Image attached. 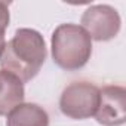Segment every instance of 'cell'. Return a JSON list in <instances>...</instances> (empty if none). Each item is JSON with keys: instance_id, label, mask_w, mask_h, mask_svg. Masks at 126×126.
<instances>
[{"instance_id": "1", "label": "cell", "mask_w": 126, "mask_h": 126, "mask_svg": "<svg viewBox=\"0 0 126 126\" xmlns=\"http://www.w3.org/2000/svg\"><path fill=\"white\" fill-rule=\"evenodd\" d=\"M46 55L45 39L37 30L18 28L3 49L0 67L25 83L39 74L46 61Z\"/></svg>"}, {"instance_id": "2", "label": "cell", "mask_w": 126, "mask_h": 126, "mask_svg": "<svg viewBox=\"0 0 126 126\" xmlns=\"http://www.w3.org/2000/svg\"><path fill=\"white\" fill-rule=\"evenodd\" d=\"M53 62L65 71L83 68L92 55V39L88 31L77 24H61L50 39Z\"/></svg>"}, {"instance_id": "3", "label": "cell", "mask_w": 126, "mask_h": 126, "mask_svg": "<svg viewBox=\"0 0 126 126\" xmlns=\"http://www.w3.org/2000/svg\"><path fill=\"white\" fill-rule=\"evenodd\" d=\"M99 101V88L91 82H73L62 91L59 98L61 113L74 119L85 120L95 116Z\"/></svg>"}, {"instance_id": "4", "label": "cell", "mask_w": 126, "mask_h": 126, "mask_svg": "<svg viewBox=\"0 0 126 126\" xmlns=\"http://www.w3.org/2000/svg\"><path fill=\"white\" fill-rule=\"evenodd\" d=\"M120 15L110 5H92L82 15V27L95 42L114 39L120 31Z\"/></svg>"}, {"instance_id": "5", "label": "cell", "mask_w": 126, "mask_h": 126, "mask_svg": "<svg viewBox=\"0 0 126 126\" xmlns=\"http://www.w3.org/2000/svg\"><path fill=\"white\" fill-rule=\"evenodd\" d=\"M95 120L102 126H122L126 122V89L119 85H107L99 89Z\"/></svg>"}, {"instance_id": "6", "label": "cell", "mask_w": 126, "mask_h": 126, "mask_svg": "<svg viewBox=\"0 0 126 126\" xmlns=\"http://www.w3.org/2000/svg\"><path fill=\"white\" fill-rule=\"evenodd\" d=\"M24 83L12 73L0 68V116H8L24 102Z\"/></svg>"}, {"instance_id": "7", "label": "cell", "mask_w": 126, "mask_h": 126, "mask_svg": "<svg viewBox=\"0 0 126 126\" xmlns=\"http://www.w3.org/2000/svg\"><path fill=\"white\" fill-rule=\"evenodd\" d=\"M6 126H49V116L39 104L22 102L8 114Z\"/></svg>"}, {"instance_id": "8", "label": "cell", "mask_w": 126, "mask_h": 126, "mask_svg": "<svg viewBox=\"0 0 126 126\" xmlns=\"http://www.w3.org/2000/svg\"><path fill=\"white\" fill-rule=\"evenodd\" d=\"M9 21H11L9 5L5 3V2H0V56H2L3 49L6 46L5 33H6V28L9 27Z\"/></svg>"}]
</instances>
